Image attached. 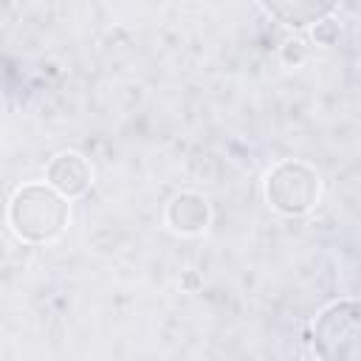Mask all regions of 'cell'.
<instances>
[{
  "instance_id": "cell-1",
  "label": "cell",
  "mask_w": 361,
  "mask_h": 361,
  "mask_svg": "<svg viewBox=\"0 0 361 361\" xmlns=\"http://www.w3.org/2000/svg\"><path fill=\"white\" fill-rule=\"evenodd\" d=\"M8 220L17 237L28 243H48L62 234L68 223V203L54 186L28 183L14 192L8 206Z\"/></svg>"
},
{
  "instance_id": "cell-2",
  "label": "cell",
  "mask_w": 361,
  "mask_h": 361,
  "mask_svg": "<svg viewBox=\"0 0 361 361\" xmlns=\"http://www.w3.org/2000/svg\"><path fill=\"white\" fill-rule=\"evenodd\" d=\"M319 361H361V302L344 299L324 307L313 324Z\"/></svg>"
},
{
  "instance_id": "cell-3",
  "label": "cell",
  "mask_w": 361,
  "mask_h": 361,
  "mask_svg": "<svg viewBox=\"0 0 361 361\" xmlns=\"http://www.w3.org/2000/svg\"><path fill=\"white\" fill-rule=\"evenodd\" d=\"M265 195L282 214H302L319 197V175L299 161H285L271 169L265 180Z\"/></svg>"
},
{
  "instance_id": "cell-4",
  "label": "cell",
  "mask_w": 361,
  "mask_h": 361,
  "mask_svg": "<svg viewBox=\"0 0 361 361\" xmlns=\"http://www.w3.org/2000/svg\"><path fill=\"white\" fill-rule=\"evenodd\" d=\"M48 183L62 197H79L90 186V166L76 152H62L48 164Z\"/></svg>"
},
{
  "instance_id": "cell-5",
  "label": "cell",
  "mask_w": 361,
  "mask_h": 361,
  "mask_svg": "<svg viewBox=\"0 0 361 361\" xmlns=\"http://www.w3.org/2000/svg\"><path fill=\"white\" fill-rule=\"evenodd\" d=\"M268 14L279 17L285 25H293V28H302V25H310V23H324L327 14H333V3H265L262 6Z\"/></svg>"
},
{
  "instance_id": "cell-6",
  "label": "cell",
  "mask_w": 361,
  "mask_h": 361,
  "mask_svg": "<svg viewBox=\"0 0 361 361\" xmlns=\"http://www.w3.org/2000/svg\"><path fill=\"white\" fill-rule=\"evenodd\" d=\"M209 220L206 200L197 195H178L169 203V223L178 231H200Z\"/></svg>"
}]
</instances>
